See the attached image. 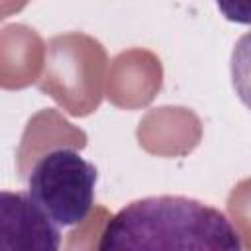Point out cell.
<instances>
[{
  "label": "cell",
  "mask_w": 251,
  "mask_h": 251,
  "mask_svg": "<svg viewBox=\"0 0 251 251\" xmlns=\"http://www.w3.org/2000/svg\"><path fill=\"white\" fill-rule=\"evenodd\" d=\"M2 249L55 251L61 245V227L25 192L0 194Z\"/></svg>",
  "instance_id": "3957f363"
},
{
  "label": "cell",
  "mask_w": 251,
  "mask_h": 251,
  "mask_svg": "<svg viewBox=\"0 0 251 251\" xmlns=\"http://www.w3.org/2000/svg\"><path fill=\"white\" fill-rule=\"evenodd\" d=\"M100 249L239 251L241 235L218 208L188 196H147L126 204L104 226Z\"/></svg>",
  "instance_id": "6da1fadb"
},
{
  "label": "cell",
  "mask_w": 251,
  "mask_h": 251,
  "mask_svg": "<svg viewBox=\"0 0 251 251\" xmlns=\"http://www.w3.org/2000/svg\"><path fill=\"white\" fill-rule=\"evenodd\" d=\"M216 6L227 22L251 25V0H216Z\"/></svg>",
  "instance_id": "5b68a950"
},
{
  "label": "cell",
  "mask_w": 251,
  "mask_h": 251,
  "mask_svg": "<svg viewBox=\"0 0 251 251\" xmlns=\"http://www.w3.org/2000/svg\"><path fill=\"white\" fill-rule=\"evenodd\" d=\"M229 76L235 96L245 108L251 110V31L243 33L231 49Z\"/></svg>",
  "instance_id": "277c9868"
},
{
  "label": "cell",
  "mask_w": 251,
  "mask_h": 251,
  "mask_svg": "<svg viewBox=\"0 0 251 251\" xmlns=\"http://www.w3.org/2000/svg\"><path fill=\"white\" fill-rule=\"evenodd\" d=\"M98 169L73 147H53L31 167L27 194L59 226H78L92 210Z\"/></svg>",
  "instance_id": "7a4b0ae2"
}]
</instances>
